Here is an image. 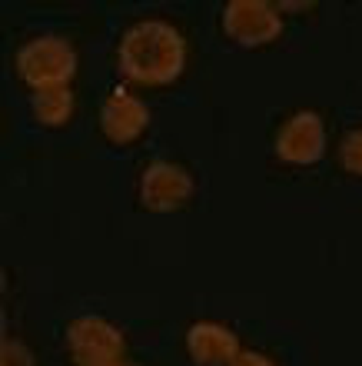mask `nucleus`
<instances>
[{
    "instance_id": "3",
    "label": "nucleus",
    "mask_w": 362,
    "mask_h": 366,
    "mask_svg": "<svg viewBox=\"0 0 362 366\" xmlns=\"http://www.w3.org/2000/svg\"><path fill=\"white\" fill-rule=\"evenodd\" d=\"M67 350L76 366H116L124 363V333L104 317H76L67 327Z\"/></svg>"
},
{
    "instance_id": "5",
    "label": "nucleus",
    "mask_w": 362,
    "mask_h": 366,
    "mask_svg": "<svg viewBox=\"0 0 362 366\" xmlns=\"http://www.w3.org/2000/svg\"><path fill=\"white\" fill-rule=\"evenodd\" d=\"M273 150L283 164L309 167L326 154V120L316 110H296L276 130Z\"/></svg>"
},
{
    "instance_id": "4",
    "label": "nucleus",
    "mask_w": 362,
    "mask_h": 366,
    "mask_svg": "<svg viewBox=\"0 0 362 366\" xmlns=\"http://www.w3.org/2000/svg\"><path fill=\"white\" fill-rule=\"evenodd\" d=\"M223 30L239 47H269L283 34V14L266 0H229L223 7Z\"/></svg>"
},
{
    "instance_id": "7",
    "label": "nucleus",
    "mask_w": 362,
    "mask_h": 366,
    "mask_svg": "<svg viewBox=\"0 0 362 366\" xmlns=\"http://www.w3.org/2000/svg\"><path fill=\"white\" fill-rule=\"evenodd\" d=\"M150 127V107L126 87H114L100 104V130L110 144L126 147Z\"/></svg>"
},
{
    "instance_id": "10",
    "label": "nucleus",
    "mask_w": 362,
    "mask_h": 366,
    "mask_svg": "<svg viewBox=\"0 0 362 366\" xmlns=\"http://www.w3.org/2000/svg\"><path fill=\"white\" fill-rule=\"evenodd\" d=\"M339 164H343L346 174L362 177V127L359 130H349L339 140Z\"/></svg>"
},
{
    "instance_id": "2",
    "label": "nucleus",
    "mask_w": 362,
    "mask_h": 366,
    "mask_svg": "<svg viewBox=\"0 0 362 366\" xmlns=\"http://www.w3.org/2000/svg\"><path fill=\"white\" fill-rule=\"evenodd\" d=\"M17 74L30 90L70 87L76 74V50L64 37H34L17 54Z\"/></svg>"
},
{
    "instance_id": "11",
    "label": "nucleus",
    "mask_w": 362,
    "mask_h": 366,
    "mask_svg": "<svg viewBox=\"0 0 362 366\" xmlns=\"http://www.w3.org/2000/svg\"><path fill=\"white\" fill-rule=\"evenodd\" d=\"M0 366H34V353H30L20 340H4L0 343Z\"/></svg>"
},
{
    "instance_id": "12",
    "label": "nucleus",
    "mask_w": 362,
    "mask_h": 366,
    "mask_svg": "<svg viewBox=\"0 0 362 366\" xmlns=\"http://www.w3.org/2000/svg\"><path fill=\"white\" fill-rule=\"evenodd\" d=\"M229 366H276V363H273L266 353H259V350H243Z\"/></svg>"
},
{
    "instance_id": "6",
    "label": "nucleus",
    "mask_w": 362,
    "mask_h": 366,
    "mask_svg": "<svg viewBox=\"0 0 362 366\" xmlns=\"http://www.w3.org/2000/svg\"><path fill=\"white\" fill-rule=\"evenodd\" d=\"M193 197V177L186 167L153 160L140 177V203L150 213H176Z\"/></svg>"
},
{
    "instance_id": "8",
    "label": "nucleus",
    "mask_w": 362,
    "mask_h": 366,
    "mask_svg": "<svg viewBox=\"0 0 362 366\" xmlns=\"http://www.w3.org/2000/svg\"><path fill=\"white\" fill-rule=\"evenodd\" d=\"M186 353L196 366H229L243 350H239V337L229 327L200 320L186 330Z\"/></svg>"
},
{
    "instance_id": "13",
    "label": "nucleus",
    "mask_w": 362,
    "mask_h": 366,
    "mask_svg": "<svg viewBox=\"0 0 362 366\" xmlns=\"http://www.w3.org/2000/svg\"><path fill=\"white\" fill-rule=\"evenodd\" d=\"M116 366H136V363H126V360H124V363H116Z\"/></svg>"
},
{
    "instance_id": "9",
    "label": "nucleus",
    "mask_w": 362,
    "mask_h": 366,
    "mask_svg": "<svg viewBox=\"0 0 362 366\" xmlns=\"http://www.w3.org/2000/svg\"><path fill=\"white\" fill-rule=\"evenodd\" d=\"M74 90L70 87H50V90H34L30 97V110L40 127H64L74 117Z\"/></svg>"
},
{
    "instance_id": "1",
    "label": "nucleus",
    "mask_w": 362,
    "mask_h": 366,
    "mask_svg": "<svg viewBox=\"0 0 362 366\" xmlns=\"http://www.w3.org/2000/svg\"><path fill=\"white\" fill-rule=\"evenodd\" d=\"M116 64L124 77L140 87H166L180 80L186 64V40L166 20H140L120 37Z\"/></svg>"
}]
</instances>
